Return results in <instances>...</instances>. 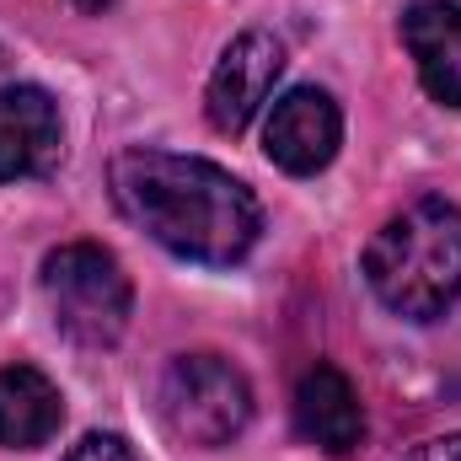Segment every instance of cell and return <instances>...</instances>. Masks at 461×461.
Listing matches in <instances>:
<instances>
[{
	"label": "cell",
	"mask_w": 461,
	"mask_h": 461,
	"mask_svg": "<svg viewBox=\"0 0 461 461\" xmlns=\"http://www.w3.org/2000/svg\"><path fill=\"white\" fill-rule=\"evenodd\" d=\"M295 429L328 451V456H348L365 440V408L359 392L348 386V375L339 365H312L295 381Z\"/></svg>",
	"instance_id": "cell-8"
},
{
	"label": "cell",
	"mask_w": 461,
	"mask_h": 461,
	"mask_svg": "<svg viewBox=\"0 0 461 461\" xmlns=\"http://www.w3.org/2000/svg\"><path fill=\"white\" fill-rule=\"evenodd\" d=\"M43 295H49L59 333L76 339L81 348L118 344L129 328V312H134V290H129L123 263L97 241L54 247L43 258Z\"/></svg>",
	"instance_id": "cell-3"
},
{
	"label": "cell",
	"mask_w": 461,
	"mask_h": 461,
	"mask_svg": "<svg viewBox=\"0 0 461 461\" xmlns=\"http://www.w3.org/2000/svg\"><path fill=\"white\" fill-rule=\"evenodd\" d=\"M65 461H134V456H129V446L118 435H86L81 446H70Z\"/></svg>",
	"instance_id": "cell-11"
},
{
	"label": "cell",
	"mask_w": 461,
	"mask_h": 461,
	"mask_svg": "<svg viewBox=\"0 0 461 461\" xmlns=\"http://www.w3.org/2000/svg\"><path fill=\"white\" fill-rule=\"evenodd\" d=\"M402 43L435 103L461 108V0H419L402 16Z\"/></svg>",
	"instance_id": "cell-9"
},
{
	"label": "cell",
	"mask_w": 461,
	"mask_h": 461,
	"mask_svg": "<svg viewBox=\"0 0 461 461\" xmlns=\"http://www.w3.org/2000/svg\"><path fill=\"white\" fill-rule=\"evenodd\" d=\"M70 5H76V11H108L113 0H70Z\"/></svg>",
	"instance_id": "cell-13"
},
{
	"label": "cell",
	"mask_w": 461,
	"mask_h": 461,
	"mask_svg": "<svg viewBox=\"0 0 461 461\" xmlns=\"http://www.w3.org/2000/svg\"><path fill=\"white\" fill-rule=\"evenodd\" d=\"M0 70H5V49H0Z\"/></svg>",
	"instance_id": "cell-14"
},
{
	"label": "cell",
	"mask_w": 461,
	"mask_h": 461,
	"mask_svg": "<svg viewBox=\"0 0 461 461\" xmlns=\"http://www.w3.org/2000/svg\"><path fill=\"white\" fill-rule=\"evenodd\" d=\"M65 156L59 108L43 86H5L0 92V183L43 177Z\"/></svg>",
	"instance_id": "cell-7"
},
{
	"label": "cell",
	"mask_w": 461,
	"mask_h": 461,
	"mask_svg": "<svg viewBox=\"0 0 461 461\" xmlns=\"http://www.w3.org/2000/svg\"><path fill=\"white\" fill-rule=\"evenodd\" d=\"M285 76V43L263 27L230 38V49L221 54L215 76H210V92H204V113L221 134H241L258 108L268 103L274 81Z\"/></svg>",
	"instance_id": "cell-5"
},
{
	"label": "cell",
	"mask_w": 461,
	"mask_h": 461,
	"mask_svg": "<svg viewBox=\"0 0 461 461\" xmlns=\"http://www.w3.org/2000/svg\"><path fill=\"white\" fill-rule=\"evenodd\" d=\"M365 279L375 301L408 322H435L461 295V210L419 199L370 236Z\"/></svg>",
	"instance_id": "cell-2"
},
{
	"label": "cell",
	"mask_w": 461,
	"mask_h": 461,
	"mask_svg": "<svg viewBox=\"0 0 461 461\" xmlns=\"http://www.w3.org/2000/svg\"><path fill=\"white\" fill-rule=\"evenodd\" d=\"M156 402H161L167 429L183 446H199V451L230 446L247 429V419H252V386L221 354H183V359H172L167 375H161Z\"/></svg>",
	"instance_id": "cell-4"
},
{
	"label": "cell",
	"mask_w": 461,
	"mask_h": 461,
	"mask_svg": "<svg viewBox=\"0 0 461 461\" xmlns=\"http://www.w3.org/2000/svg\"><path fill=\"white\" fill-rule=\"evenodd\" d=\"M344 145V113L328 92L317 86H295L274 103V113L263 123V150L274 167H285L290 177H312L322 172Z\"/></svg>",
	"instance_id": "cell-6"
},
{
	"label": "cell",
	"mask_w": 461,
	"mask_h": 461,
	"mask_svg": "<svg viewBox=\"0 0 461 461\" xmlns=\"http://www.w3.org/2000/svg\"><path fill=\"white\" fill-rule=\"evenodd\" d=\"M118 210L188 263L230 268L258 247L263 210L247 183L204 156H177L156 145H129L108 167Z\"/></svg>",
	"instance_id": "cell-1"
},
{
	"label": "cell",
	"mask_w": 461,
	"mask_h": 461,
	"mask_svg": "<svg viewBox=\"0 0 461 461\" xmlns=\"http://www.w3.org/2000/svg\"><path fill=\"white\" fill-rule=\"evenodd\" d=\"M59 419H65V397L43 370H32V365L0 370V446L38 451L54 440Z\"/></svg>",
	"instance_id": "cell-10"
},
{
	"label": "cell",
	"mask_w": 461,
	"mask_h": 461,
	"mask_svg": "<svg viewBox=\"0 0 461 461\" xmlns=\"http://www.w3.org/2000/svg\"><path fill=\"white\" fill-rule=\"evenodd\" d=\"M402 461H461V435H440V440H424L419 451H408Z\"/></svg>",
	"instance_id": "cell-12"
}]
</instances>
